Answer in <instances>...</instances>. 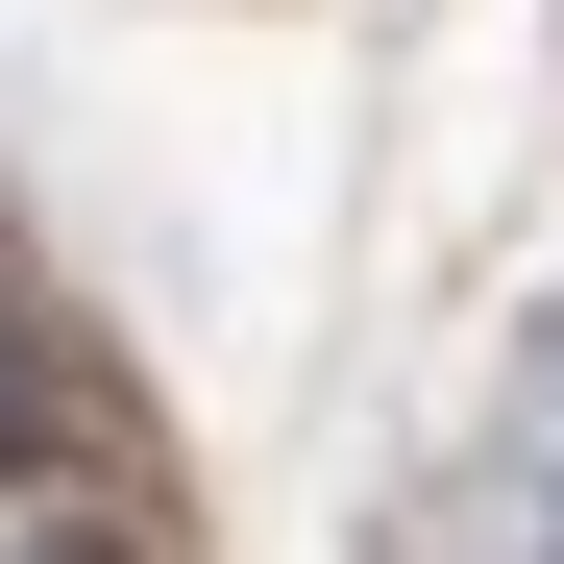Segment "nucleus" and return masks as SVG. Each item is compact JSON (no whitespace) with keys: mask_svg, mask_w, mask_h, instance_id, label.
Here are the masks:
<instances>
[{"mask_svg":"<svg viewBox=\"0 0 564 564\" xmlns=\"http://www.w3.org/2000/svg\"><path fill=\"white\" fill-rule=\"evenodd\" d=\"M74 393H99V344H74V319H25V295H0V491H25V466L74 442Z\"/></svg>","mask_w":564,"mask_h":564,"instance_id":"1","label":"nucleus"},{"mask_svg":"<svg viewBox=\"0 0 564 564\" xmlns=\"http://www.w3.org/2000/svg\"><path fill=\"white\" fill-rule=\"evenodd\" d=\"M0 564H148V540H99V516H74V540H0Z\"/></svg>","mask_w":564,"mask_h":564,"instance_id":"2","label":"nucleus"}]
</instances>
